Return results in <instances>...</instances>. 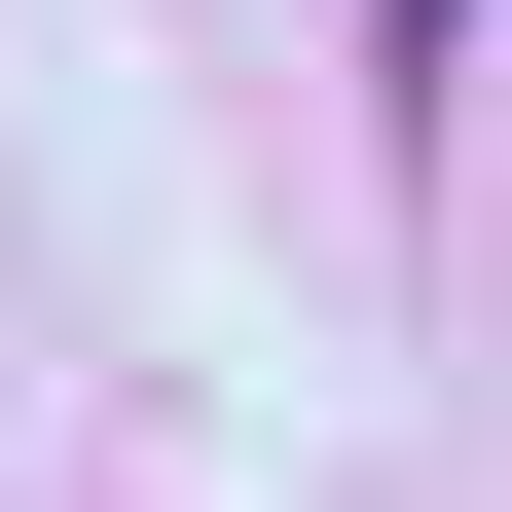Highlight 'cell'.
I'll use <instances>...</instances> for the list:
<instances>
[{"label": "cell", "mask_w": 512, "mask_h": 512, "mask_svg": "<svg viewBox=\"0 0 512 512\" xmlns=\"http://www.w3.org/2000/svg\"><path fill=\"white\" fill-rule=\"evenodd\" d=\"M366 37H403V110H439V37H476V0H366Z\"/></svg>", "instance_id": "obj_1"}]
</instances>
